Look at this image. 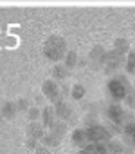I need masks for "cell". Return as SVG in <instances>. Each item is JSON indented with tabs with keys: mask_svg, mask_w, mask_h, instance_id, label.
Masks as SVG:
<instances>
[{
	"mask_svg": "<svg viewBox=\"0 0 135 154\" xmlns=\"http://www.w3.org/2000/svg\"><path fill=\"white\" fill-rule=\"evenodd\" d=\"M67 51H69L67 42H65V38L59 36V35H50V36L43 42V56H45L49 62H54V63L63 62Z\"/></svg>",
	"mask_w": 135,
	"mask_h": 154,
	"instance_id": "cell-1",
	"label": "cell"
},
{
	"mask_svg": "<svg viewBox=\"0 0 135 154\" xmlns=\"http://www.w3.org/2000/svg\"><path fill=\"white\" fill-rule=\"evenodd\" d=\"M106 91H108V94L113 102L121 103L128 96V93L131 91V85H130V82L124 74H115L106 82Z\"/></svg>",
	"mask_w": 135,
	"mask_h": 154,
	"instance_id": "cell-2",
	"label": "cell"
},
{
	"mask_svg": "<svg viewBox=\"0 0 135 154\" xmlns=\"http://www.w3.org/2000/svg\"><path fill=\"white\" fill-rule=\"evenodd\" d=\"M87 134H88V141L90 143H99V145H106L112 140V132L110 129H106L101 123H90L87 127Z\"/></svg>",
	"mask_w": 135,
	"mask_h": 154,
	"instance_id": "cell-3",
	"label": "cell"
},
{
	"mask_svg": "<svg viewBox=\"0 0 135 154\" xmlns=\"http://www.w3.org/2000/svg\"><path fill=\"white\" fill-rule=\"evenodd\" d=\"M42 94L43 98L49 102V103H56L58 100H61V87L58 82H54L52 78H47L43 84H42Z\"/></svg>",
	"mask_w": 135,
	"mask_h": 154,
	"instance_id": "cell-4",
	"label": "cell"
},
{
	"mask_svg": "<svg viewBox=\"0 0 135 154\" xmlns=\"http://www.w3.org/2000/svg\"><path fill=\"white\" fill-rule=\"evenodd\" d=\"M105 116H106L112 123H115V125H121V123L124 125V120H126V109H122V105H121V103L112 102V103L106 107Z\"/></svg>",
	"mask_w": 135,
	"mask_h": 154,
	"instance_id": "cell-5",
	"label": "cell"
},
{
	"mask_svg": "<svg viewBox=\"0 0 135 154\" xmlns=\"http://www.w3.org/2000/svg\"><path fill=\"white\" fill-rule=\"evenodd\" d=\"M122 62H124V58H122L121 54H117V53L112 49V51H106V53H105L101 63L105 65V71H106V72H113V71H117V69L121 67Z\"/></svg>",
	"mask_w": 135,
	"mask_h": 154,
	"instance_id": "cell-6",
	"label": "cell"
},
{
	"mask_svg": "<svg viewBox=\"0 0 135 154\" xmlns=\"http://www.w3.org/2000/svg\"><path fill=\"white\" fill-rule=\"evenodd\" d=\"M42 125L45 127V129H52L56 123H58V118H56V112H54V107L52 105H45L43 109H42Z\"/></svg>",
	"mask_w": 135,
	"mask_h": 154,
	"instance_id": "cell-7",
	"label": "cell"
},
{
	"mask_svg": "<svg viewBox=\"0 0 135 154\" xmlns=\"http://www.w3.org/2000/svg\"><path fill=\"white\" fill-rule=\"evenodd\" d=\"M52 107H54V112H56V118H58V120H63V122H65V120H69L70 114H72L70 105L67 103L65 100H58Z\"/></svg>",
	"mask_w": 135,
	"mask_h": 154,
	"instance_id": "cell-8",
	"label": "cell"
},
{
	"mask_svg": "<svg viewBox=\"0 0 135 154\" xmlns=\"http://www.w3.org/2000/svg\"><path fill=\"white\" fill-rule=\"evenodd\" d=\"M72 143L81 150V149H85L87 145H90V141H88V134H87V129H74L72 131Z\"/></svg>",
	"mask_w": 135,
	"mask_h": 154,
	"instance_id": "cell-9",
	"label": "cell"
},
{
	"mask_svg": "<svg viewBox=\"0 0 135 154\" xmlns=\"http://www.w3.org/2000/svg\"><path fill=\"white\" fill-rule=\"evenodd\" d=\"M45 136V127L40 123V122H31V125L27 127V138H29V141L31 140H42Z\"/></svg>",
	"mask_w": 135,
	"mask_h": 154,
	"instance_id": "cell-10",
	"label": "cell"
},
{
	"mask_svg": "<svg viewBox=\"0 0 135 154\" xmlns=\"http://www.w3.org/2000/svg\"><path fill=\"white\" fill-rule=\"evenodd\" d=\"M69 72H70V71L59 62V63H56V65L52 67V80H54V82H65L67 78H69Z\"/></svg>",
	"mask_w": 135,
	"mask_h": 154,
	"instance_id": "cell-11",
	"label": "cell"
},
{
	"mask_svg": "<svg viewBox=\"0 0 135 154\" xmlns=\"http://www.w3.org/2000/svg\"><path fill=\"white\" fill-rule=\"evenodd\" d=\"M122 136L128 145L135 147V122H128L122 125Z\"/></svg>",
	"mask_w": 135,
	"mask_h": 154,
	"instance_id": "cell-12",
	"label": "cell"
},
{
	"mask_svg": "<svg viewBox=\"0 0 135 154\" xmlns=\"http://www.w3.org/2000/svg\"><path fill=\"white\" fill-rule=\"evenodd\" d=\"M130 49H131V47H130V42H128L126 38L119 36V38H115V40H113V51H115L117 54L124 56V54H128V51H130Z\"/></svg>",
	"mask_w": 135,
	"mask_h": 154,
	"instance_id": "cell-13",
	"label": "cell"
},
{
	"mask_svg": "<svg viewBox=\"0 0 135 154\" xmlns=\"http://www.w3.org/2000/svg\"><path fill=\"white\" fill-rule=\"evenodd\" d=\"M105 147H106V152H108V154H124V143H122L121 140L112 138Z\"/></svg>",
	"mask_w": 135,
	"mask_h": 154,
	"instance_id": "cell-14",
	"label": "cell"
},
{
	"mask_svg": "<svg viewBox=\"0 0 135 154\" xmlns=\"http://www.w3.org/2000/svg\"><path fill=\"white\" fill-rule=\"evenodd\" d=\"M78 60H79L78 53H76V51H70V49H69V51H67V54H65V58H63V62H61V63H63V65H65L67 69L70 71V69L78 67Z\"/></svg>",
	"mask_w": 135,
	"mask_h": 154,
	"instance_id": "cell-15",
	"label": "cell"
},
{
	"mask_svg": "<svg viewBox=\"0 0 135 154\" xmlns=\"http://www.w3.org/2000/svg\"><path fill=\"white\" fill-rule=\"evenodd\" d=\"M78 154H108V152H106V147H105V145L90 143V145H87L85 149H81Z\"/></svg>",
	"mask_w": 135,
	"mask_h": 154,
	"instance_id": "cell-16",
	"label": "cell"
},
{
	"mask_svg": "<svg viewBox=\"0 0 135 154\" xmlns=\"http://www.w3.org/2000/svg\"><path fill=\"white\" fill-rule=\"evenodd\" d=\"M124 67H126V72L128 74H133L135 76V49H130L126 58H124Z\"/></svg>",
	"mask_w": 135,
	"mask_h": 154,
	"instance_id": "cell-17",
	"label": "cell"
},
{
	"mask_svg": "<svg viewBox=\"0 0 135 154\" xmlns=\"http://www.w3.org/2000/svg\"><path fill=\"white\" fill-rule=\"evenodd\" d=\"M105 53H106V51H105L101 45H96V47L90 51V54H88V56H90V60H94V62L101 63V62H103V56H105Z\"/></svg>",
	"mask_w": 135,
	"mask_h": 154,
	"instance_id": "cell-18",
	"label": "cell"
},
{
	"mask_svg": "<svg viewBox=\"0 0 135 154\" xmlns=\"http://www.w3.org/2000/svg\"><path fill=\"white\" fill-rule=\"evenodd\" d=\"M18 112V109H16V103H11V102H7L6 105H4V109H2V114L6 116V118H15V114Z\"/></svg>",
	"mask_w": 135,
	"mask_h": 154,
	"instance_id": "cell-19",
	"label": "cell"
},
{
	"mask_svg": "<svg viewBox=\"0 0 135 154\" xmlns=\"http://www.w3.org/2000/svg\"><path fill=\"white\" fill-rule=\"evenodd\" d=\"M70 96H72L74 100H81V98L85 96V87H83L81 84L72 85V89H70Z\"/></svg>",
	"mask_w": 135,
	"mask_h": 154,
	"instance_id": "cell-20",
	"label": "cell"
},
{
	"mask_svg": "<svg viewBox=\"0 0 135 154\" xmlns=\"http://www.w3.org/2000/svg\"><path fill=\"white\" fill-rule=\"evenodd\" d=\"M42 118V111L38 107H29V120L31 122H38Z\"/></svg>",
	"mask_w": 135,
	"mask_h": 154,
	"instance_id": "cell-21",
	"label": "cell"
},
{
	"mask_svg": "<svg viewBox=\"0 0 135 154\" xmlns=\"http://www.w3.org/2000/svg\"><path fill=\"white\" fill-rule=\"evenodd\" d=\"M16 109H18V111H29V103H27V100L22 98V100L16 103Z\"/></svg>",
	"mask_w": 135,
	"mask_h": 154,
	"instance_id": "cell-22",
	"label": "cell"
},
{
	"mask_svg": "<svg viewBox=\"0 0 135 154\" xmlns=\"http://www.w3.org/2000/svg\"><path fill=\"white\" fill-rule=\"evenodd\" d=\"M124 100L128 102V105H131V107H133V105H135V91H130V93H128V96H126Z\"/></svg>",
	"mask_w": 135,
	"mask_h": 154,
	"instance_id": "cell-23",
	"label": "cell"
}]
</instances>
